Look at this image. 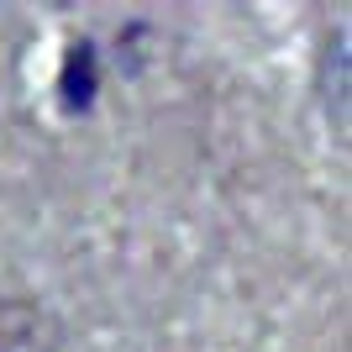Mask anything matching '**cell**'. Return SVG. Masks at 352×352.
<instances>
[{"mask_svg":"<svg viewBox=\"0 0 352 352\" xmlns=\"http://www.w3.org/2000/svg\"><path fill=\"white\" fill-rule=\"evenodd\" d=\"M0 352H69L58 316L27 294H0Z\"/></svg>","mask_w":352,"mask_h":352,"instance_id":"obj_1","label":"cell"}]
</instances>
